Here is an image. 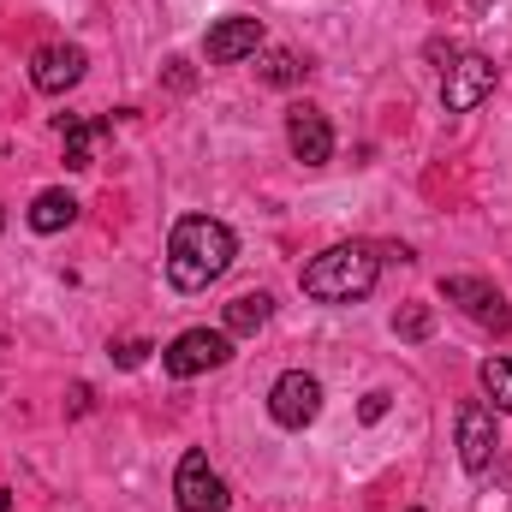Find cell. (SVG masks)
I'll return each mask as SVG.
<instances>
[{
	"label": "cell",
	"mask_w": 512,
	"mask_h": 512,
	"mask_svg": "<svg viewBox=\"0 0 512 512\" xmlns=\"http://www.w3.org/2000/svg\"><path fill=\"white\" fill-rule=\"evenodd\" d=\"M304 72H310V66H304V60H298L292 48H268V54H262V84H274V90L298 84Z\"/></svg>",
	"instance_id": "cell-15"
},
{
	"label": "cell",
	"mask_w": 512,
	"mask_h": 512,
	"mask_svg": "<svg viewBox=\"0 0 512 512\" xmlns=\"http://www.w3.org/2000/svg\"><path fill=\"white\" fill-rule=\"evenodd\" d=\"M453 429H459V465L471 471V477H489L495 471V411L483 405V399H465L459 405V417H453Z\"/></svg>",
	"instance_id": "cell-6"
},
{
	"label": "cell",
	"mask_w": 512,
	"mask_h": 512,
	"mask_svg": "<svg viewBox=\"0 0 512 512\" xmlns=\"http://www.w3.org/2000/svg\"><path fill=\"white\" fill-rule=\"evenodd\" d=\"M429 328H435L429 304H405V310L393 316V334H399V340H429Z\"/></svg>",
	"instance_id": "cell-17"
},
{
	"label": "cell",
	"mask_w": 512,
	"mask_h": 512,
	"mask_svg": "<svg viewBox=\"0 0 512 512\" xmlns=\"http://www.w3.org/2000/svg\"><path fill=\"white\" fill-rule=\"evenodd\" d=\"M173 501H179V512H227V507H233L227 483L209 471V453H197V447L179 459V477H173Z\"/></svg>",
	"instance_id": "cell-7"
},
{
	"label": "cell",
	"mask_w": 512,
	"mask_h": 512,
	"mask_svg": "<svg viewBox=\"0 0 512 512\" xmlns=\"http://www.w3.org/2000/svg\"><path fill=\"white\" fill-rule=\"evenodd\" d=\"M0 512H12V489H0Z\"/></svg>",
	"instance_id": "cell-20"
},
{
	"label": "cell",
	"mask_w": 512,
	"mask_h": 512,
	"mask_svg": "<svg viewBox=\"0 0 512 512\" xmlns=\"http://www.w3.org/2000/svg\"><path fill=\"white\" fill-rule=\"evenodd\" d=\"M0 227H6V215H0Z\"/></svg>",
	"instance_id": "cell-22"
},
{
	"label": "cell",
	"mask_w": 512,
	"mask_h": 512,
	"mask_svg": "<svg viewBox=\"0 0 512 512\" xmlns=\"http://www.w3.org/2000/svg\"><path fill=\"white\" fill-rule=\"evenodd\" d=\"M286 143H292V161H304V167H328L334 161V126L310 102L286 108Z\"/></svg>",
	"instance_id": "cell-9"
},
{
	"label": "cell",
	"mask_w": 512,
	"mask_h": 512,
	"mask_svg": "<svg viewBox=\"0 0 512 512\" xmlns=\"http://www.w3.org/2000/svg\"><path fill=\"white\" fill-rule=\"evenodd\" d=\"M84 48L78 42H48V48H36L30 54V84L42 90V96H66L78 78H84Z\"/></svg>",
	"instance_id": "cell-10"
},
{
	"label": "cell",
	"mask_w": 512,
	"mask_h": 512,
	"mask_svg": "<svg viewBox=\"0 0 512 512\" xmlns=\"http://www.w3.org/2000/svg\"><path fill=\"white\" fill-rule=\"evenodd\" d=\"M495 96V60L489 54H453V66L441 72V108L447 114H471Z\"/></svg>",
	"instance_id": "cell-4"
},
{
	"label": "cell",
	"mask_w": 512,
	"mask_h": 512,
	"mask_svg": "<svg viewBox=\"0 0 512 512\" xmlns=\"http://www.w3.org/2000/svg\"><path fill=\"white\" fill-rule=\"evenodd\" d=\"M268 417L280 429H310L322 417V382L310 370H286L280 382L268 387Z\"/></svg>",
	"instance_id": "cell-5"
},
{
	"label": "cell",
	"mask_w": 512,
	"mask_h": 512,
	"mask_svg": "<svg viewBox=\"0 0 512 512\" xmlns=\"http://www.w3.org/2000/svg\"><path fill=\"white\" fill-rule=\"evenodd\" d=\"M233 256H239V239H233L227 221H215V215H185V221L173 227V239H167V280H173L179 292H209V286L233 268Z\"/></svg>",
	"instance_id": "cell-1"
},
{
	"label": "cell",
	"mask_w": 512,
	"mask_h": 512,
	"mask_svg": "<svg viewBox=\"0 0 512 512\" xmlns=\"http://www.w3.org/2000/svg\"><path fill=\"white\" fill-rule=\"evenodd\" d=\"M143 358H149V340H120V346H114V364H120V370H137Z\"/></svg>",
	"instance_id": "cell-18"
},
{
	"label": "cell",
	"mask_w": 512,
	"mask_h": 512,
	"mask_svg": "<svg viewBox=\"0 0 512 512\" xmlns=\"http://www.w3.org/2000/svg\"><path fill=\"white\" fill-rule=\"evenodd\" d=\"M441 298H447V304H459V310H465L471 322H483V328H501V334L512 328L507 298H501L489 280H477V274H447V280H441Z\"/></svg>",
	"instance_id": "cell-8"
},
{
	"label": "cell",
	"mask_w": 512,
	"mask_h": 512,
	"mask_svg": "<svg viewBox=\"0 0 512 512\" xmlns=\"http://www.w3.org/2000/svg\"><path fill=\"white\" fill-rule=\"evenodd\" d=\"M465 6H471V12H483V6H489V0H465Z\"/></svg>",
	"instance_id": "cell-21"
},
{
	"label": "cell",
	"mask_w": 512,
	"mask_h": 512,
	"mask_svg": "<svg viewBox=\"0 0 512 512\" xmlns=\"http://www.w3.org/2000/svg\"><path fill=\"white\" fill-rule=\"evenodd\" d=\"M54 126H60V143H66V167H72V173L96 167L90 143H96V131H108V120H78V114H60Z\"/></svg>",
	"instance_id": "cell-12"
},
{
	"label": "cell",
	"mask_w": 512,
	"mask_h": 512,
	"mask_svg": "<svg viewBox=\"0 0 512 512\" xmlns=\"http://www.w3.org/2000/svg\"><path fill=\"white\" fill-rule=\"evenodd\" d=\"M376 280H382V251L376 245H328L298 274L304 298H316V304H358V298L376 292Z\"/></svg>",
	"instance_id": "cell-2"
},
{
	"label": "cell",
	"mask_w": 512,
	"mask_h": 512,
	"mask_svg": "<svg viewBox=\"0 0 512 512\" xmlns=\"http://www.w3.org/2000/svg\"><path fill=\"white\" fill-rule=\"evenodd\" d=\"M268 310H274V298H268V292H239V298L227 304L221 328H227V334H256V328L268 322Z\"/></svg>",
	"instance_id": "cell-14"
},
{
	"label": "cell",
	"mask_w": 512,
	"mask_h": 512,
	"mask_svg": "<svg viewBox=\"0 0 512 512\" xmlns=\"http://www.w3.org/2000/svg\"><path fill=\"white\" fill-rule=\"evenodd\" d=\"M256 48H262V18H221L215 30H209V42H203V54L215 60V66H239V60H251Z\"/></svg>",
	"instance_id": "cell-11"
},
{
	"label": "cell",
	"mask_w": 512,
	"mask_h": 512,
	"mask_svg": "<svg viewBox=\"0 0 512 512\" xmlns=\"http://www.w3.org/2000/svg\"><path fill=\"white\" fill-rule=\"evenodd\" d=\"M477 376H483V393L495 399V411H512V358H489Z\"/></svg>",
	"instance_id": "cell-16"
},
{
	"label": "cell",
	"mask_w": 512,
	"mask_h": 512,
	"mask_svg": "<svg viewBox=\"0 0 512 512\" xmlns=\"http://www.w3.org/2000/svg\"><path fill=\"white\" fill-rule=\"evenodd\" d=\"M387 399H393V393H382V387H376V393H364L358 417H364V423H382V417H387Z\"/></svg>",
	"instance_id": "cell-19"
},
{
	"label": "cell",
	"mask_w": 512,
	"mask_h": 512,
	"mask_svg": "<svg viewBox=\"0 0 512 512\" xmlns=\"http://www.w3.org/2000/svg\"><path fill=\"white\" fill-rule=\"evenodd\" d=\"M227 358H233V334H227V328H185V334L161 352L167 376H179V382H191V376H203V370H221Z\"/></svg>",
	"instance_id": "cell-3"
},
{
	"label": "cell",
	"mask_w": 512,
	"mask_h": 512,
	"mask_svg": "<svg viewBox=\"0 0 512 512\" xmlns=\"http://www.w3.org/2000/svg\"><path fill=\"white\" fill-rule=\"evenodd\" d=\"M78 221V197L72 191H42L36 203H30V227L36 233H60V227H72Z\"/></svg>",
	"instance_id": "cell-13"
}]
</instances>
